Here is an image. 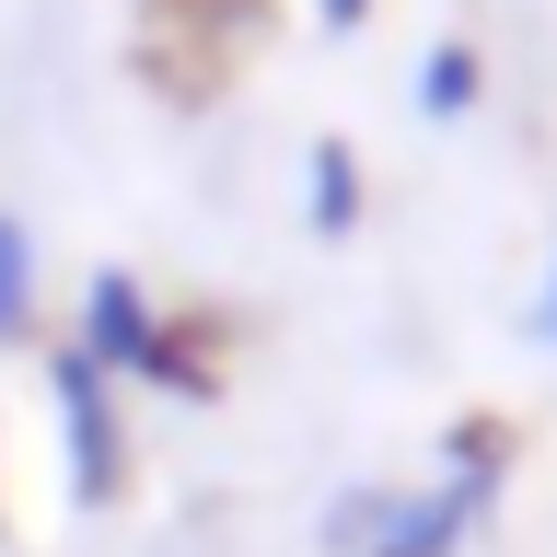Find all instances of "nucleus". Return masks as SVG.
Returning <instances> with one entry per match:
<instances>
[{
  "mask_svg": "<svg viewBox=\"0 0 557 557\" xmlns=\"http://www.w3.org/2000/svg\"><path fill=\"white\" fill-rule=\"evenodd\" d=\"M360 209H372L360 151H348V139H313V151H302V233L313 244H348V233H360Z\"/></svg>",
  "mask_w": 557,
  "mask_h": 557,
  "instance_id": "4",
  "label": "nucleus"
},
{
  "mask_svg": "<svg viewBox=\"0 0 557 557\" xmlns=\"http://www.w3.org/2000/svg\"><path fill=\"white\" fill-rule=\"evenodd\" d=\"M360 546H372V487L325 499V557H360Z\"/></svg>",
  "mask_w": 557,
  "mask_h": 557,
  "instance_id": "7",
  "label": "nucleus"
},
{
  "mask_svg": "<svg viewBox=\"0 0 557 557\" xmlns=\"http://www.w3.org/2000/svg\"><path fill=\"white\" fill-rule=\"evenodd\" d=\"M522 337H534V348L557 360V256H546V290H534V313H522Z\"/></svg>",
  "mask_w": 557,
  "mask_h": 557,
  "instance_id": "8",
  "label": "nucleus"
},
{
  "mask_svg": "<svg viewBox=\"0 0 557 557\" xmlns=\"http://www.w3.org/2000/svg\"><path fill=\"white\" fill-rule=\"evenodd\" d=\"M360 12H372V0H313V24H325V35H348Z\"/></svg>",
  "mask_w": 557,
  "mask_h": 557,
  "instance_id": "9",
  "label": "nucleus"
},
{
  "mask_svg": "<svg viewBox=\"0 0 557 557\" xmlns=\"http://www.w3.org/2000/svg\"><path fill=\"white\" fill-rule=\"evenodd\" d=\"M70 348H82L104 383H151V395H186V407L221 383L209 337H198V325H174V313H163V290H151L139 268H94V278H82Z\"/></svg>",
  "mask_w": 557,
  "mask_h": 557,
  "instance_id": "1",
  "label": "nucleus"
},
{
  "mask_svg": "<svg viewBox=\"0 0 557 557\" xmlns=\"http://www.w3.org/2000/svg\"><path fill=\"white\" fill-rule=\"evenodd\" d=\"M35 313H47V256L24 209H0V348H35Z\"/></svg>",
  "mask_w": 557,
  "mask_h": 557,
  "instance_id": "6",
  "label": "nucleus"
},
{
  "mask_svg": "<svg viewBox=\"0 0 557 557\" xmlns=\"http://www.w3.org/2000/svg\"><path fill=\"white\" fill-rule=\"evenodd\" d=\"M499 476H511L499 418H465L418 487H383V499H372V546H360V557H465L487 534V511H499Z\"/></svg>",
  "mask_w": 557,
  "mask_h": 557,
  "instance_id": "2",
  "label": "nucleus"
},
{
  "mask_svg": "<svg viewBox=\"0 0 557 557\" xmlns=\"http://www.w3.org/2000/svg\"><path fill=\"white\" fill-rule=\"evenodd\" d=\"M407 104H418V128H465L487 104V59L465 47V35H442L430 59H418V82H407Z\"/></svg>",
  "mask_w": 557,
  "mask_h": 557,
  "instance_id": "5",
  "label": "nucleus"
},
{
  "mask_svg": "<svg viewBox=\"0 0 557 557\" xmlns=\"http://www.w3.org/2000/svg\"><path fill=\"white\" fill-rule=\"evenodd\" d=\"M47 418H59V476H70V511H104L128 487V407L116 383L82 360V348H47Z\"/></svg>",
  "mask_w": 557,
  "mask_h": 557,
  "instance_id": "3",
  "label": "nucleus"
}]
</instances>
